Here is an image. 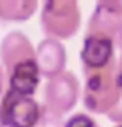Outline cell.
Instances as JSON below:
<instances>
[{
	"label": "cell",
	"mask_w": 122,
	"mask_h": 127,
	"mask_svg": "<svg viewBox=\"0 0 122 127\" xmlns=\"http://www.w3.org/2000/svg\"><path fill=\"white\" fill-rule=\"evenodd\" d=\"M0 127H5L3 126V121H2V116H0Z\"/></svg>",
	"instance_id": "2e32d148"
},
{
	"label": "cell",
	"mask_w": 122,
	"mask_h": 127,
	"mask_svg": "<svg viewBox=\"0 0 122 127\" xmlns=\"http://www.w3.org/2000/svg\"><path fill=\"white\" fill-rule=\"evenodd\" d=\"M114 42H116V48L122 54V23H121V27L118 30V33H116V39H114Z\"/></svg>",
	"instance_id": "9a60e30c"
},
{
	"label": "cell",
	"mask_w": 122,
	"mask_h": 127,
	"mask_svg": "<svg viewBox=\"0 0 122 127\" xmlns=\"http://www.w3.org/2000/svg\"><path fill=\"white\" fill-rule=\"evenodd\" d=\"M63 127H100L98 121L85 112L73 113L67 121H63Z\"/></svg>",
	"instance_id": "30bf717a"
},
{
	"label": "cell",
	"mask_w": 122,
	"mask_h": 127,
	"mask_svg": "<svg viewBox=\"0 0 122 127\" xmlns=\"http://www.w3.org/2000/svg\"><path fill=\"white\" fill-rule=\"evenodd\" d=\"M36 61L42 78L51 79L65 71L67 50L63 42L45 37L36 48Z\"/></svg>",
	"instance_id": "ba28073f"
},
{
	"label": "cell",
	"mask_w": 122,
	"mask_h": 127,
	"mask_svg": "<svg viewBox=\"0 0 122 127\" xmlns=\"http://www.w3.org/2000/svg\"><path fill=\"white\" fill-rule=\"evenodd\" d=\"M6 92V76L2 65H0V96H3V93Z\"/></svg>",
	"instance_id": "5bb4252c"
},
{
	"label": "cell",
	"mask_w": 122,
	"mask_h": 127,
	"mask_svg": "<svg viewBox=\"0 0 122 127\" xmlns=\"http://www.w3.org/2000/svg\"><path fill=\"white\" fill-rule=\"evenodd\" d=\"M122 23V0H99L87 23V33L105 34L116 39Z\"/></svg>",
	"instance_id": "52a82bcc"
},
{
	"label": "cell",
	"mask_w": 122,
	"mask_h": 127,
	"mask_svg": "<svg viewBox=\"0 0 122 127\" xmlns=\"http://www.w3.org/2000/svg\"><path fill=\"white\" fill-rule=\"evenodd\" d=\"M80 82L73 71L63 73L47 79L43 87V107L49 112L63 116L70 113L79 101Z\"/></svg>",
	"instance_id": "277c9868"
},
{
	"label": "cell",
	"mask_w": 122,
	"mask_h": 127,
	"mask_svg": "<svg viewBox=\"0 0 122 127\" xmlns=\"http://www.w3.org/2000/svg\"><path fill=\"white\" fill-rule=\"evenodd\" d=\"M39 8L37 0H0V20L26 22Z\"/></svg>",
	"instance_id": "9c48e42d"
},
{
	"label": "cell",
	"mask_w": 122,
	"mask_h": 127,
	"mask_svg": "<svg viewBox=\"0 0 122 127\" xmlns=\"http://www.w3.org/2000/svg\"><path fill=\"white\" fill-rule=\"evenodd\" d=\"M82 25L80 6L76 0H47L40 5V27L48 39L68 40Z\"/></svg>",
	"instance_id": "7a4b0ae2"
},
{
	"label": "cell",
	"mask_w": 122,
	"mask_h": 127,
	"mask_svg": "<svg viewBox=\"0 0 122 127\" xmlns=\"http://www.w3.org/2000/svg\"><path fill=\"white\" fill-rule=\"evenodd\" d=\"M0 65L6 76V90L34 96L40 84L36 48L22 31H9L0 42Z\"/></svg>",
	"instance_id": "6da1fadb"
},
{
	"label": "cell",
	"mask_w": 122,
	"mask_h": 127,
	"mask_svg": "<svg viewBox=\"0 0 122 127\" xmlns=\"http://www.w3.org/2000/svg\"><path fill=\"white\" fill-rule=\"evenodd\" d=\"M114 53H116L114 37L98 33H85L80 48V64L83 74L110 67L116 62Z\"/></svg>",
	"instance_id": "8992f818"
},
{
	"label": "cell",
	"mask_w": 122,
	"mask_h": 127,
	"mask_svg": "<svg viewBox=\"0 0 122 127\" xmlns=\"http://www.w3.org/2000/svg\"><path fill=\"white\" fill-rule=\"evenodd\" d=\"M42 113V104L34 96L6 90L0 99V116L5 127H34Z\"/></svg>",
	"instance_id": "5b68a950"
},
{
	"label": "cell",
	"mask_w": 122,
	"mask_h": 127,
	"mask_svg": "<svg viewBox=\"0 0 122 127\" xmlns=\"http://www.w3.org/2000/svg\"><path fill=\"white\" fill-rule=\"evenodd\" d=\"M114 68L116 62L99 71L83 74L85 82L82 90V102L90 113L107 116L110 110L119 102L121 93L114 81Z\"/></svg>",
	"instance_id": "3957f363"
},
{
	"label": "cell",
	"mask_w": 122,
	"mask_h": 127,
	"mask_svg": "<svg viewBox=\"0 0 122 127\" xmlns=\"http://www.w3.org/2000/svg\"><path fill=\"white\" fill-rule=\"evenodd\" d=\"M114 127H122V123H121V124H116V126H114Z\"/></svg>",
	"instance_id": "e0dca14e"
},
{
	"label": "cell",
	"mask_w": 122,
	"mask_h": 127,
	"mask_svg": "<svg viewBox=\"0 0 122 127\" xmlns=\"http://www.w3.org/2000/svg\"><path fill=\"white\" fill-rule=\"evenodd\" d=\"M34 127H63V119H62V116L47 110L42 105V113Z\"/></svg>",
	"instance_id": "8fae6325"
},
{
	"label": "cell",
	"mask_w": 122,
	"mask_h": 127,
	"mask_svg": "<svg viewBox=\"0 0 122 127\" xmlns=\"http://www.w3.org/2000/svg\"><path fill=\"white\" fill-rule=\"evenodd\" d=\"M114 81H116L118 90H119L121 98H122V54H121V58L116 61V68H114Z\"/></svg>",
	"instance_id": "4fadbf2b"
},
{
	"label": "cell",
	"mask_w": 122,
	"mask_h": 127,
	"mask_svg": "<svg viewBox=\"0 0 122 127\" xmlns=\"http://www.w3.org/2000/svg\"><path fill=\"white\" fill-rule=\"evenodd\" d=\"M107 118L113 121L114 124H121L122 123V98L119 99V102L110 110V113L107 115Z\"/></svg>",
	"instance_id": "7c38bea8"
}]
</instances>
